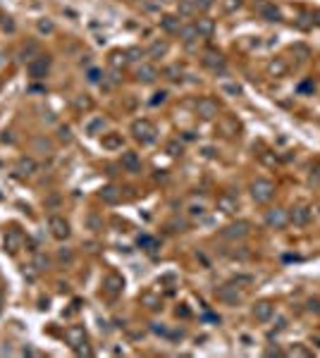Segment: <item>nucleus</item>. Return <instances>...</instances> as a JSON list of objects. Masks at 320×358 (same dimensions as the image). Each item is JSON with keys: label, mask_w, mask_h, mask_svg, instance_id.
I'll return each instance as SVG.
<instances>
[{"label": "nucleus", "mask_w": 320, "mask_h": 358, "mask_svg": "<svg viewBox=\"0 0 320 358\" xmlns=\"http://www.w3.org/2000/svg\"><path fill=\"white\" fill-rule=\"evenodd\" d=\"M132 136L136 138L139 143H144V146H151V143H155V138H158V129H155V124L148 122V119H134V122H132Z\"/></svg>", "instance_id": "nucleus-1"}, {"label": "nucleus", "mask_w": 320, "mask_h": 358, "mask_svg": "<svg viewBox=\"0 0 320 358\" xmlns=\"http://www.w3.org/2000/svg\"><path fill=\"white\" fill-rule=\"evenodd\" d=\"M251 234V222L246 220H236V222H230L220 229V237L227 239V241H241Z\"/></svg>", "instance_id": "nucleus-2"}, {"label": "nucleus", "mask_w": 320, "mask_h": 358, "mask_svg": "<svg viewBox=\"0 0 320 358\" xmlns=\"http://www.w3.org/2000/svg\"><path fill=\"white\" fill-rule=\"evenodd\" d=\"M251 198L256 203H261V205L263 203H270L275 198V184L270 179H256L251 184Z\"/></svg>", "instance_id": "nucleus-3"}, {"label": "nucleus", "mask_w": 320, "mask_h": 358, "mask_svg": "<svg viewBox=\"0 0 320 358\" xmlns=\"http://www.w3.org/2000/svg\"><path fill=\"white\" fill-rule=\"evenodd\" d=\"M215 296H218V301H222L225 306H239V303L244 301V294H241L234 284H222V287H218V289H215Z\"/></svg>", "instance_id": "nucleus-4"}, {"label": "nucleus", "mask_w": 320, "mask_h": 358, "mask_svg": "<svg viewBox=\"0 0 320 358\" xmlns=\"http://www.w3.org/2000/svg\"><path fill=\"white\" fill-rule=\"evenodd\" d=\"M48 69H51V57L48 55H36L27 62V72H29L31 79H43L48 74Z\"/></svg>", "instance_id": "nucleus-5"}, {"label": "nucleus", "mask_w": 320, "mask_h": 358, "mask_svg": "<svg viewBox=\"0 0 320 358\" xmlns=\"http://www.w3.org/2000/svg\"><path fill=\"white\" fill-rule=\"evenodd\" d=\"M265 224L270 229H285L289 224V210L287 208H270L265 213Z\"/></svg>", "instance_id": "nucleus-6"}, {"label": "nucleus", "mask_w": 320, "mask_h": 358, "mask_svg": "<svg viewBox=\"0 0 320 358\" xmlns=\"http://www.w3.org/2000/svg\"><path fill=\"white\" fill-rule=\"evenodd\" d=\"M313 218V210L311 205L306 203H296L294 208H289V224H296V227H306Z\"/></svg>", "instance_id": "nucleus-7"}, {"label": "nucleus", "mask_w": 320, "mask_h": 358, "mask_svg": "<svg viewBox=\"0 0 320 358\" xmlns=\"http://www.w3.org/2000/svg\"><path fill=\"white\" fill-rule=\"evenodd\" d=\"M103 291L110 296V299H117L122 291H124V277L119 273H108L105 279H103Z\"/></svg>", "instance_id": "nucleus-8"}, {"label": "nucleus", "mask_w": 320, "mask_h": 358, "mask_svg": "<svg viewBox=\"0 0 320 358\" xmlns=\"http://www.w3.org/2000/svg\"><path fill=\"white\" fill-rule=\"evenodd\" d=\"M48 229H51V234H53L58 241L69 239V234H72L69 222L65 220V218H60V215H51V218H48Z\"/></svg>", "instance_id": "nucleus-9"}, {"label": "nucleus", "mask_w": 320, "mask_h": 358, "mask_svg": "<svg viewBox=\"0 0 320 358\" xmlns=\"http://www.w3.org/2000/svg\"><path fill=\"white\" fill-rule=\"evenodd\" d=\"M218 112H220V105H218L215 98H210V96L199 98V103H196V115H199L201 119H213V117H218Z\"/></svg>", "instance_id": "nucleus-10"}, {"label": "nucleus", "mask_w": 320, "mask_h": 358, "mask_svg": "<svg viewBox=\"0 0 320 358\" xmlns=\"http://www.w3.org/2000/svg\"><path fill=\"white\" fill-rule=\"evenodd\" d=\"M251 315H253L258 323H268V320H272V315H275V303L268 301V299L256 301V303H253V308H251Z\"/></svg>", "instance_id": "nucleus-11"}, {"label": "nucleus", "mask_w": 320, "mask_h": 358, "mask_svg": "<svg viewBox=\"0 0 320 358\" xmlns=\"http://www.w3.org/2000/svg\"><path fill=\"white\" fill-rule=\"evenodd\" d=\"M256 12L261 15L265 22H280V19H282V12H280V7H277L272 0H261V2H256Z\"/></svg>", "instance_id": "nucleus-12"}, {"label": "nucleus", "mask_w": 320, "mask_h": 358, "mask_svg": "<svg viewBox=\"0 0 320 358\" xmlns=\"http://www.w3.org/2000/svg\"><path fill=\"white\" fill-rule=\"evenodd\" d=\"M65 339H67V344H69L72 349H82V346L86 344V330L79 327V325H72V327L65 330Z\"/></svg>", "instance_id": "nucleus-13"}, {"label": "nucleus", "mask_w": 320, "mask_h": 358, "mask_svg": "<svg viewBox=\"0 0 320 358\" xmlns=\"http://www.w3.org/2000/svg\"><path fill=\"white\" fill-rule=\"evenodd\" d=\"M119 163H122V167L127 172H132V174H139L141 172V158H139L136 151H124L122 158H119Z\"/></svg>", "instance_id": "nucleus-14"}, {"label": "nucleus", "mask_w": 320, "mask_h": 358, "mask_svg": "<svg viewBox=\"0 0 320 358\" xmlns=\"http://www.w3.org/2000/svg\"><path fill=\"white\" fill-rule=\"evenodd\" d=\"M215 205H218V210H220V213H225V215H234V213H236V208H239V201H236V196H232V193H220Z\"/></svg>", "instance_id": "nucleus-15"}, {"label": "nucleus", "mask_w": 320, "mask_h": 358, "mask_svg": "<svg viewBox=\"0 0 320 358\" xmlns=\"http://www.w3.org/2000/svg\"><path fill=\"white\" fill-rule=\"evenodd\" d=\"M155 79H158V69H155L153 65H148V62H141V65H139V69H136V82L153 84Z\"/></svg>", "instance_id": "nucleus-16"}, {"label": "nucleus", "mask_w": 320, "mask_h": 358, "mask_svg": "<svg viewBox=\"0 0 320 358\" xmlns=\"http://www.w3.org/2000/svg\"><path fill=\"white\" fill-rule=\"evenodd\" d=\"M194 27H196V31H199L201 38H213V34H215V19H210V17H199V19L194 22Z\"/></svg>", "instance_id": "nucleus-17"}, {"label": "nucleus", "mask_w": 320, "mask_h": 358, "mask_svg": "<svg viewBox=\"0 0 320 358\" xmlns=\"http://www.w3.org/2000/svg\"><path fill=\"white\" fill-rule=\"evenodd\" d=\"M168 51H170V43L165 41V38H158V41H153L151 46H148V51H146V55L153 57V60H160V57L168 55Z\"/></svg>", "instance_id": "nucleus-18"}, {"label": "nucleus", "mask_w": 320, "mask_h": 358, "mask_svg": "<svg viewBox=\"0 0 320 358\" xmlns=\"http://www.w3.org/2000/svg\"><path fill=\"white\" fill-rule=\"evenodd\" d=\"M98 196H101V201H103V203H108V205H115V203H119V201H122V191L117 189L115 184H108V187H103Z\"/></svg>", "instance_id": "nucleus-19"}, {"label": "nucleus", "mask_w": 320, "mask_h": 358, "mask_svg": "<svg viewBox=\"0 0 320 358\" xmlns=\"http://www.w3.org/2000/svg\"><path fill=\"white\" fill-rule=\"evenodd\" d=\"M122 143H124V138H122V134H117V132H108V134L101 136V146L105 151H119Z\"/></svg>", "instance_id": "nucleus-20"}, {"label": "nucleus", "mask_w": 320, "mask_h": 358, "mask_svg": "<svg viewBox=\"0 0 320 358\" xmlns=\"http://www.w3.org/2000/svg\"><path fill=\"white\" fill-rule=\"evenodd\" d=\"M203 65L208 67V69H213L215 74H218V72H225V60H222L220 53H205Z\"/></svg>", "instance_id": "nucleus-21"}, {"label": "nucleus", "mask_w": 320, "mask_h": 358, "mask_svg": "<svg viewBox=\"0 0 320 358\" xmlns=\"http://www.w3.org/2000/svg\"><path fill=\"white\" fill-rule=\"evenodd\" d=\"M160 27L163 31H168V34H177L182 24H179V15H163L160 17Z\"/></svg>", "instance_id": "nucleus-22"}, {"label": "nucleus", "mask_w": 320, "mask_h": 358, "mask_svg": "<svg viewBox=\"0 0 320 358\" xmlns=\"http://www.w3.org/2000/svg\"><path fill=\"white\" fill-rule=\"evenodd\" d=\"M15 170H17L22 177H31V174L38 170V165H36V160H34V158H19Z\"/></svg>", "instance_id": "nucleus-23"}, {"label": "nucleus", "mask_w": 320, "mask_h": 358, "mask_svg": "<svg viewBox=\"0 0 320 358\" xmlns=\"http://www.w3.org/2000/svg\"><path fill=\"white\" fill-rule=\"evenodd\" d=\"M177 34H179L182 43H186V46H189V43H194V41L199 38V31H196V27H194V24H189V27H182L179 31H177Z\"/></svg>", "instance_id": "nucleus-24"}, {"label": "nucleus", "mask_w": 320, "mask_h": 358, "mask_svg": "<svg viewBox=\"0 0 320 358\" xmlns=\"http://www.w3.org/2000/svg\"><path fill=\"white\" fill-rule=\"evenodd\" d=\"M182 74H184V69H182L179 65H168V67L163 69V77H165L168 82H182V79H184Z\"/></svg>", "instance_id": "nucleus-25"}, {"label": "nucleus", "mask_w": 320, "mask_h": 358, "mask_svg": "<svg viewBox=\"0 0 320 358\" xmlns=\"http://www.w3.org/2000/svg\"><path fill=\"white\" fill-rule=\"evenodd\" d=\"M194 12H196V0H179V5H177L179 17H191Z\"/></svg>", "instance_id": "nucleus-26"}, {"label": "nucleus", "mask_w": 320, "mask_h": 358, "mask_svg": "<svg viewBox=\"0 0 320 358\" xmlns=\"http://www.w3.org/2000/svg\"><path fill=\"white\" fill-rule=\"evenodd\" d=\"M22 241H24V239H22V234H19L17 229H12V232H10V234L5 237V248H10V251L15 253L17 248L22 246Z\"/></svg>", "instance_id": "nucleus-27"}, {"label": "nucleus", "mask_w": 320, "mask_h": 358, "mask_svg": "<svg viewBox=\"0 0 320 358\" xmlns=\"http://www.w3.org/2000/svg\"><path fill=\"white\" fill-rule=\"evenodd\" d=\"M127 62H129V60H127V53H122V51H113V53H110V67H113V69H122Z\"/></svg>", "instance_id": "nucleus-28"}, {"label": "nucleus", "mask_w": 320, "mask_h": 358, "mask_svg": "<svg viewBox=\"0 0 320 358\" xmlns=\"http://www.w3.org/2000/svg\"><path fill=\"white\" fill-rule=\"evenodd\" d=\"M141 303L151 310H158L160 308V296H155L153 291H146V294H141Z\"/></svg>", "instance_id": "nucleus-29"}, {"label": "nucleus", "mask_w": 320, "mask_h": 358, "mask_svg": "<svg viewBox=\"0 0 320 358\" xmlns=\"http://www.w3.org/2000/svg\"><path fill=\"white\" fill-rule=\"evenodd\" d=\"M103 129H105V119H103V117H96L93 122H88L86 124V134H91V136L101 134Z\"/></svg>", "instance_id": "nucleus-30"}, {"label": "nucleus", "mask_w": 320, "mask_h": 358, "mask_svg": "<svg viewBox=\"0 0 320 358\" xmlns=\"http://www.w3.org/2000/svg\"><path fill=\"white\" fill-rule=\"evenodd\" d=\"M287 356H291V358H311L313 354L303 346V344H294V349H289L287 351Z\"/></svg>", "instance_id": "nucleus-31"}, {"label": "nucleus", "mask_w": 320, "mask_h": 358, "mask_svg": "<svg viewBox=\"0 0 320 358\" xmlns=\"http://www.w3.org/2000/svg\"><path fill=\"white\" fill-rule=\"evenodd\" d=\"M74 108L79 112H86L93 108V101H91L88 96H77V98H74Z\"/></svg>", "instance_id": "nucleus-32"}, {"label": "nucleus", "mask_w": 320, "mask_h": 358, "mask_svg": "<svg viewBox=\"0 0 320 358\" xmlns=\"http://www.w3.org/2000/svg\"><path fill=\"white\" fill-rule=\"evenodd\" d=\"M34 148L41 151V153H46V155L53 153V143H51L48 138H34Z\"/></svg>", "instance_id": "nucleus-33"}, {"label": "nucleus", "mask_w": 320, "mask_h": 358, "mask_svg": "<svg viewBox=\"0 0 320 358\" xmlns=\"http://www.w3.org/2000/svg\"><path fill=\"white\" fill-rule=\"evenodd\" d=\"M268 69H270V74H275V77H282V74L287 72V65H285L282 60H272Z\"/></svg>", "instance_id": "nucleus-34"}, {"label": "nucleus", "mask_w": 320, "mask_h": 358, "mask_svg": "<svg viewBox=\"0 0 320 358\" xmlns=\"http://www.w3.org/2000/svg\"><path fill=\"white\" fill-rule=\"evenodd\" d=\"M291 53H294V55H299V60H301V62L311 57V51H308L303 43H296V46H291Z\"/></svg>", "instance_id": "nucleus-35"}, {"label": "nucleus", "mask_w": 320, "mask_h": 358, "mask_svg": "<svg viewBox=\"0 0 320 358\" xmlns=\"http://www.w3.org/2000/svg\"><path fill=\"white\" fill-rule=\"evenodd\" d=\"M101 77H103V72H101V69H98V67H88V72H86V79L91 84H103V79H101Z\"/></svg>", "instance_id": "nucleus-36"}, {"label": "nucleus", "mask_w": 320, "mask_h": 358, "mask_svg": "<svg viewBox=\"0 0 320 358\" xmlns=\"http://www.w3.org/2000/svg\"><path fill=\"white\" fill-rule=\"evenodd\" d=\"M220 88H222V93H227V96H241V93H244L239 84H222Z\"/></svg>", "instance_id": "nucleus-37"}, {"label": "nucleus", "mask_w": 320, "mask_h": 358, "mask_svg": "<svg viewBox=\"0 0 320 358\" xmlns=\"http://www.w3.org/2000/svg\"><path fill=\"white\" fill-rule=\"evenodd\" d=\"M36 27H38L41 34H53V31H55V24H53L51 19H38V24H36Z\"/></svg>", "instance_id": "nucleus-38"}, {"label": "nucleus", "mask_w": 320, "mask_h": 358, "mask_svg": "<svg viewBox=\"0 0 320 358\" xmlns=\"http://www.w3.org/2000/svg\"><path fill=\"white\" fill-rule=\"evenodd\" d=\"M58 260H60V263H72V260H74L72 248H60V251H58Z\"/></svg>", "instance_id": "nucleus-39"}, {"label": "nucleus", "mask_w": 320, "mask_h": 358, "mask_svg": "<svg viewBox=\"0 0 320 358\" xmlns=\"http://www.w3.org/2000/svg\"><path fill=\"white\" fill-rule=\"evenodd\" d=\"M124 53H127V60H132V62H139V60L146 55L141 48H129V51H124Z\"/></svg>", "instance_id": "nucleus-40"}, {"label": "nucleus", "mask_w": 320, "mask_h": 358, "mask_svg": "<svg viewBox=\"0 0 320 358\" xmlns=\"http://www.w3.org/2000/svg\"><path fill=\"white\" fill-rule=\"evenodd\" d=\"M241 7V0H222V10L225 12H234Z\"/></svg>", "instance_id": "nucleus-41"}, {"label": "nucleus", "mask_w": 320, "mask_h": 358, "mask_svg": "<svg viewBox=\"0 0 320 358\" xmlns=\"http://www.w3.org/2000/svg\"><path fill=\"white\" fill-rule=\"evenodd\" d=\"M165 151H168L170 155H175V158H177V155H182V143H179V141H170Z\"/></svg>", "instance_id": "nucleus-42"}, {"label": "nucleus", "mask_w": 320, "mask_h": 358, "mask_svg": "<svg viewBox=\"0 0 320 358\" xmlns=\"http://www.w3.org/2000/svg\"><path fill=\"white\" fill-rule=\"evenodd\" d=\"M34 53H38V48H36L34 43H29V46H24V48H22V60H27V57L31 60V55H34ZM34 57H36V55H34Z\"/></svg>", "instance_id": "nucleus-43"}, {"label": "nucleus", "mask_w": 320, "mask_h": 358, "mask_svg": "<svg viewBox=\"0 0 320 358\" xmlns=\"http://www.w3.org/2000/svg\"><path fill=\"white\" fill-rule=\"evenodd\" d=\"M213 5H215V0H196V10H201V12H208Z\"/></svg>", "instance_id": "nucleus-44"}, {"label": "nucleus", "mask_w": 320, "mask_h": 358, "mask_svg": "<svg viewBox=\"0 0 320 358\" xmlns=\"http://www.w3.org/2000/svg\"><path fill=\"white\" fill-rule=\"evenodd\" d=\"M139 246L148 248V251H153V248H155V241H153L151 237H139Z\"/></svg>", "instance_id": "nucleus-45"}, {"label": "nucleus", "mask_w": 320, "mask_h": 358, "mask_svg": "<svg viewBox=\"0 0 320 358\" xmlns=\"http://www.w3.org/2000/svg\"><path fill=\"white\" fill-rule=\"evenodd\" d=\"M60 141H72V129H69V127H67V124H65V127H60Z\"/></svg>", "instance_id": "nucleus-46"}, {"label": "nucleus", "mask_w": 320, "mask_h": 358, "mask_svg": "<svg viewBox=\"0 0 320 358\" xmlns=\"http://www.w3.org/2000/svg\"><path fill=\"white\" fill-rule=\"evenodd\" d=\"M308 182H311L313 187H318L320 184V165H316V172L311 170V179H308Z\"/></svg>", "instance_id": "nucleus-47"}, {"label": "nucleus", "mask_w": 320, "mask_h": 358, "mask_svg": "<svg viewBox=\"0 0 320 358\" xmlns=\"http://www.w3.org/2000/svg\"><path fill=\"white\" fill-rule=\"evenodd\" d=\"M0 29H2V31H10V34H15V29H17V27H15V22H12L10 17H5V22H2V27H0Z\"/></svg>", "instance_id": "nucleus-48"}, {"label": "nucleus", "mask_w": 320, "mask_h": 358, "mask_svg": "<svg viewBox=\"0 0 320 358\" xmlns=\"http://www.w3.org/2000/svg\"><path fill=\"white\" fill-rule=\"evenodd\" d=\"M34 265H36V270H46V268H48V258H43V256H38Z\"/></svg>", "instance_id": "nucleus-49"}, {"label": "nucleus", "mask_w": 320, "mask_h": 358, "mask_svg": "<svg viewBox=\"0 0 320 358\" xmlns=\"http://www.w3.org/2000/svg\"><path fill=\"white\" fill-rule=\"evenodd\" d=\"M151 330L155 332V334H168V330L163 327V323H151Z\"/></svg>", "instance_id": "nucleus-50"}, {"label": "nucleus", "mask_w": 320, "mask_h": 358, "mask_svg": "<svg viewBox=\"0 0 320 358\" xmlns=\"http://www.w3.org/2000/svg\"><path fill=\"white\" fill-rule=\"evenodd\" d=\"M165 98H168V93H165V91H158V93H155V98H153L151 103H153V105H158V103H163Z\"/></svg>", "instance_id": "nucleus-51"}, {"label": "nucleus", "mask_w": 320, "mask_h": 358, "mask_svg": "<svg viewBox=\"0 0 320 358\" xmlns=\"http://www.w3.org/2000/svg\"><path fill=\"white\" fill-rule=\"evenodd\" d=\"M265 356H285V351H280V349H277V346H275V349H272V346H270V349H268V351H265Z\"/></svg>", "instance_id": "nucleus-52"}, {"label": "nucleus", "mask_w": 320, "mask_h": 358, "mask_svg": "<svg viewBox=\"0 0 320 358\" xmlns=\"http://www.w3.org/2000/svg\"><path fill=\"white\" fill-rule=\"evenodd\" d=\"M88 224H91V229H98V227H101V222H98L96 215H91V218H88Z\"/></svg>", "instance_id": "nucleus-53"}, {"label": "nucleus", "mask_w": 320, "mask_h": 358, "mask_svg": "<svg viewBox=\"0 0 320 358\" xmlns=\"http://www.w3.org/2000/svg\"><path fill=\"white\" fill-rule=\"evenodd\" d=\"M299 91H316V86H313L311 82H306V84H301V86H299Z\"/></svg>", "instance_id": "nucleus-54"}, {"label": "nucleus", "mask_w": 320, "mask_h": 358, "mask_svg": "<svg viewBox=\"0 0 320 358\" xmlns=\"http://www.w3.org/2000/svg\"><path fill=\"white\" fill-rule=\"evenodd\" d=\"M191 215H203V208L201 205H191Z\"/></svg>", "instance_id": "nucleus-55"}, {"label": "nucleus", "mask_w": 320, "mask_h": 358, "mask_svg": "<svg viewBox=\"0 0 320 358\" xmlns=\"http://www.w3.org/2000/svg\"><path fill=\"white\" fill-rule=\"evenodd\" d=\"M177 315H182V318H189V310H186V308H177Z\"/></svg>", "instance_id": "nucleus-56"}, {"label": "nucleus", "mask_w": 320, "mask_h": 358, "mask_svg": "<svg viewBox=\"0 0 320 358\" xmlns=\"http://www.w3.org/2000/svg\"><path fill=\"white\" fill-rule=\"evenodd\" d=\"M2 22H5V15H2V10H0V27H2Z\"/></svg>", "instance_id": "nucleus-57"}, {"label": "nucleus", "mask_w": 320, "mask_h": 358, "mask_svg": "<svg viewBox=\"0 0 320 358\" xmlns=\"http://www.w3.org/2000/svg\"><path fill=\"white\" fill-rule=\"evenodd\" d=\"M2 301H5V296H2V289H0V306H2Z\"/></svg>", "instance_id": "nucleus-58"}, {"label": "nucleus", "mask_w": 320, "mask_h": 358, "mask_svg": "<svg viewBox=\"0 0 320 358\" xmlns=\"http://www.w3.org/2000/svg\"><path fill=\"white\" fill-rule=\"evenodd\" d=\"M158 2H172V0H158Z\"/></svg>", "instance_id": "nucleus-59"}, {"label": "nucleus", "mask_w": 320, "mask_h": 358, "mask_svg": "<svg viewBox=\"0 0 320 358\" xmlns=\"http://www.w3.org/2000/svg\"><path fill=\"white\" fill-rule=\"evenodd\" d=\"M2 62H5V60H2V55H0V65H2Z\"/></svg>", "instance_id": "nucleus-60"}]
</instances>
